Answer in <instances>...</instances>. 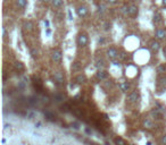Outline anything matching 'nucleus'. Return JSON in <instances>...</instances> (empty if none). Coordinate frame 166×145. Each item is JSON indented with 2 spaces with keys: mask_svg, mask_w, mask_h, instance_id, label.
<instances>
[{
  "mask_svg": "<svg viewBox=\"0 0 166 145\" xmlns=\"http://www.w3.org/2000/svg\"><path fill=\"white\" fill-rule=\"evenodd\" d=\"M75 12H76V15L80 18H84L88 16V14H89V9H88V7H86V5H80V6L76 7Z\"/></svg>",
  "mask_w": 166,
  "mask_h": 145,
  "instance_id": "0eeeda50",
  "label": "nucleus"
},
{
  "mask_svg": "<svg viewBox=\"0 0 166 145\" xmlns=\"http://www.w3.org/2000/svg\"><path fill=\"white\" fill-rule=\"evenodd\" d=\"M163 54H164V56H165V57H166V44L163 47Z\"/></svg>",
  "mask_w": 166,
  "mask_h": 145,
  "instance_id": "393cba45",
  "label": "nucleus"
},
{
  "mask_svg": "<svg viewBox=\"0 0 166 145\" xmlns=\"http://www.w3.org/2000/svg\"><path fill=\"white\" fill-rule=\"evenodd\" d=\"M89 44V34L86 31H80L76 35V45L79 48H86Z\"/></svg>",
  "mask_w": 166,
  "mask_h": 145,
  "instance_id": "f257e3e1",
  "label": "nucleus"
},
{
  "mask_svg": "<svg viewBox=\"0 0 166 145\" xmlns=\"http://www.w3.org/2000/svg\"><path fill=\"white\" fill-rule=\"evenodd\" d=\"M96 66H97V68L98 69H104L105 68V60L102 59V58H100V59H97L96 60Z\"/></svg>",
  "mask_w": 166,
  "mask_h": 145,
  "instance_id": "aec40b11",
  "label": "nucleus"
},
{
  "mask_svg": "<svg viewBox=\"0 0 166 145\" xmlns=\"http://www.w3.org/2000/svg\"><path fill=\"white\" fill-rule=\"evenodd\" d=\"M140 101V93L138 90L130 91L126 98V106H137V103Z\"/></svg>",
  "mask_w": 166,
  "mask_h": 145,
  "instance_id": "f03ea898",
  "label": "nucleus"
},
{
  "mask_svg": "<svg viewBox=\"0 0 166 145\" xmlns=\"http://www.w3.org/2000/svg\"><path fill=\"white\" fill-rule=\"evenodd\" d=\"M109 77V72L106 69H98L96 72V78L100 82H105Z\"/></svg>",
  "mask_w": 166,
  "mask_h": 145,
  "instance_id": "6e6552de",
  "label": "nucleus"
},
{
  "mask_svg": "<svg viewBox=\"0 0 166 145\" xmlns=\"http://www.w3.org/2000/svg\"><path fill=\"white\" fill-rule=\"evenodd\" d=\"M148 48H149V50H150L151 52H155V53H157V52H158L160 49H162L160 41H159V40H157L156 38H155V39H151L150 41L148 42Z\"/></svg>",
  "mask_w": 166,
  "mask_h": 145,
  "instance_id": "39448f33",
  "label": "nucleus"
},
{
  "mask_svg": "<svg viewBox=\"0 0 166 145\" xmlns=\"http://www.w3.org/2000/svg\"><path fill=\"white\" fill-rule=\"evenodd\" d=\"M106 54H107V58L109 60L114 61L116 60L118 56H120V52H118V49L114 45H111V47H108L107 50H106Z\"/></svg>",
  "mask_w": 166,
  "mask_h": 145,
  "instance_id": "20e7f679",
  "label": "nucleus"
},
{
  "mask_svg": "<svg viewBox=\"0 0 166 145\" xmlns=\"http://www.w3.org/2000/svg\"><path fill=\"white\" fill-rule=\"evenodd\" d=\"M158 144L166 145V134H163V135L159 136V138H158Z\"/></svg>",
  "mask_w": 166,
  "mask_h": 145,
  "instance_id": "412c9836",
  "label": "nucleus"
},
{
  "mask_svg": "<svg viewBox=\"0 0 166 145\" xmlns=\"http://www.w3.org/2000/svg\"><path fill=\"white\" fill-rule=\"evenodd\" d=\"M155 38L159 41H165L166 40V27L165 26H158L155 30Z\"/></svg>",
  "mask_w": 166,
  "mask_h": 145,
  "instance_id": "423d86ee",
  "label": "nucleus"
},
{
  "mask_svg": "<svg viewBox=\"0 0 166 145\" xmlns=\"http://www.w3.org/2000/svg\"><path fill=\"white\" fill-rule=\"evenodd\" d=\"M133 1H140V0H133Z\"/></svg>",
  "mask_w": 166,
  "mask_h": 145,
  "instance_id": "bb28decb",
  "label": "nucleus"
},
{
  "mask_svg": "<svg viewBox=\"0 0 166 145\" xmlns=\"http://www.w3.org/2000/svg\"><path fill=\"white\" fill-rule=\"evenodd\" d=\"M14 68H15L16 72H25V65L24 62H22V61H15L14 63Z\"/></svg>",
  "mask_w": 166,
  "mask_h": 145,
  "instance_id": "f3484780",
  "label": "nucleus"
},
{
  "mask_svg": "<svg viewBox=\"0 0 166 145\" xmlns=\"http://www.w3.org/2000/svg\"><path fill=\"white\" fill-rule=\"evenodd\" d=\"M154 24L155 25H157V26H158V25L160 24V23H162V22H163V19H162V15H160V14H158V12H156V14H155L154 15Z\"/></svg>",
  "mask_w": 166,
  "mask_h": 145,
  "instance_id": "a211bd4d",
  "label": "nucleus"
},
{
  "mask_svg": "<svg viewBox=\"0 0 166 145\" xmlns=\"http://www.w3.org/2000/svg\"><path fill=\"white\" fill-rule=\"evenodd\" d=\"M129 12H130V5H126L125 3V5H123V6L121 7V12L124 16H126V17L129 16Z\"/></svg>",
  "mask_w": 166,
  "mask_h": 145,
  "instance_id": "6ab92c4d",
  "label": "nucleus"
},
{
  "mask_svg": "<svg viewBox=\"0 0 166 145\" xmlns=\"http://www.w3.org/2000/svg\"><path fill=\"white\" fill-rule=\"evenodd\" d=\"M139 14V7L137 5H130V12H129V17L135 18Z\"/></svg>",
  "mask_w": 166,
  "mask_h": 145,
  "instance_id": "9b49d317",
  "label": "nucleus"
},
{
  "mask_svg": "<svg viewBox=\"0 0 166 145\" xmlns=\"http://www.w3.org/2000/svg\"><path fill=\"white\" fill-rule=\"evenodd\" d=\"M118 88L123 93H129L131 91V84H130L129 81H122L118 83Z\"/></svg>",
  "mask_w": 166,
  "mask_h": 145,
  "instance_id": "1a4fd4ad",
  "label": "nucleus"
},
{
  "mask_svg": "<svg viewBox=\"0 0 166 145\" xmlns=\"http://www.w3.org/2000/svg\"><path fill=\"white\" fill-rule=\"evenodd\" d=\"M86 74H82V72H81V74H79V75H76V77H75V79H74V81H75V83H76V84H84V83H86Z\"/></svg>",
  "mask_w": 166,
  "mask_h": 145,
  "instance_id": "ddd939ff",
  "label": "nucleus"
},
{
  "mask_svg": "<svg viewBox=\"0 0 166 145\" xmlns=\"http://www.w3.org/2000/svg\"><path fill=\"white\" fill-rule=\"evenodd\" d=\"M113 141H114V144L115 145H130L129 143L126 142V141L123 138V137H121V136H115Z\"/></svg>",
  "mask_w": 166,
  "mask_h": 145,
  "instance_id": "dca6fc26",
  "label": "nucleus"
},
{
  "mask_svg": "<svg viewBox=\"0 0 166 145\" xmlns=\"http://www.w3.org/2000/svg\"><path fill=\"white\" fill-rule=\"evenodd\" d=\"M50 58L55 63H60L63 60V51L59 48L52 49L50 52Z\"/></svg>",
  "mask_w": 166,
  "mask_h": 145,
  "instance_id": "7ed1b4c3",
  "label": "nucleus"
},
{
  "mask_svg": "<svg viewBox=\"0 0 166 145\" xmlns=\"http://www.w3.org/2000/svg\"><path fill=\"white\" fill-rule=\"evenodd\" d=\"M52 78H54V81H55L56 84H63L64 83V75H63L62 72H56L55 74H54V76H52Z\"/></svg>",
  "mask_w": 166,
  "mask_h": 145,
  "instance_id": "9d476101",
  "label": "nucleus"
},
{
  "mask_svg": "<svg viewBox=\"0 0 166 145\" xmlns=\"http://www.w3.org/2000/svg\"><path fill=\"white\" fill-rule=\"evenodd\" d=\"M7 38V30H6V27L3 26V39L5 40Z\"/></svg>",
  "mask_w": 166,
  "mask_h": 145,
  "instance_id": "4be33fe9",
  "label": "nucleus"
},
{
  "mask_svg": "<svg viewBox=\"0 0 166 145\" xmlns=\"http://www.w3.org/2000/svg\"><path fill=\"white\" fill-rule=\"evenodd\" d=\"M107 1V3H109V5H116L117 2H118V0H106Z\"/></svg>",
  "mask_w": 166,
  "mask_h": 145,
  "instance_id": "5701e85b",
  "label": "nucleus"
},
{
  "mask_svg": "<svg viewBox=\"0 0 166 145\" xmlns=\"http://www.w3.org/2000/svg\"><path fill=\"white\" fill-rule=\"evenodd\" d=\"M28 3H29L28 0H15L16 7L18 9H21V10H24V9L28 7Z\"/></svg>",
  "mask_w": 166,
  "mask_h": 145,
  "instance_id": "f8f14e48",
  "label": "nucleus"
},
{
  "mask_svg": "<svg viewBox=\"0 0 166 145\" xmlns=\"http://www.w3.org/2000/svg\"><path fill=\"white\" fill-rule=\"evenodd\" d=\"M162 5L166 7V0H162Z\"/></svg>",
  "mask_w": 166,
  "mask_h": 145,
  "instance_id": "a878e982",
  "label": "nucleus"
},
{
  "mask_svg": "<svg viewBox=\"0 0 166 145\" xmlns=\"http://www.w3.org/2000/svg\"><path fill=\"white\" fill-rule=\"evenodd\" d=\"M50 5H51V7L54 9L62 8V7L64 6V0H51Z\"/></svg>",
  "mask_w": 166,
  "mask_h": 145,
  "instance_id": "2eb2a0df",
  "label": "nucleus"
},
{
  "mask_svg": "<svg viewBox=\"0 0 166 145\" xmlns=\"http://www.w3.org/2000/svg\"><path fill=\"white\" fill-rule=\"evenodd\" d=\"M41 2L42 3H44V5H47V3H50L51 2V0H40Z\"/></svg>",
  "mask_w": 166,
  "mask_h": 145,
  "instance_id": "b1692460",
  "label": "nucleus"
},
{
  "mask_svg": "<svg viewBox=\"0 0 166 145\" xmlns=\"http://www.w3.org/2000/svg\"><path fill=\"white\" fill-rule=\"evenodd\" d=\"M23 28L25 31H28V32H32L34 30V24L32 21H25L23 23Z\"/></svg>",
  "mask_w": 166,
  "mask_h": 145,
  "instance_id": "4468645a",
  "label": "nucleus"
}]
</instances>
